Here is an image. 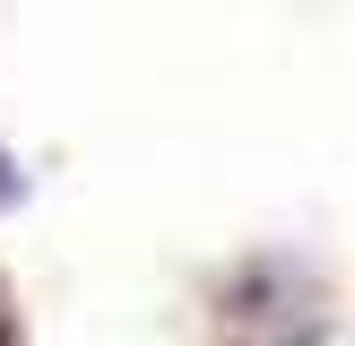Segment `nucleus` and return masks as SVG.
<instances>
[{
    "label": "nucleus",
    "instance_id": "f257e3e1",
    "mask_svg": "<svg viewBox=\"0 0 355 346\" xmlns=\"http://www.w3.org/2000/svg\"><path fill=\"white\" fill-rule=\"evenodd\" d=\"M9 190H17V173H9V156H0V199H9Z\"/></svg>",
    "mask_w": 355,
    "mask_h": 346
}]
</instances>
